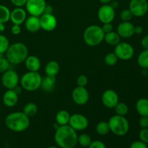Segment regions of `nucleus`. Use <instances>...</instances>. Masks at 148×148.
<instances>
[{"label":"nucleus","mask_w":148,"mask_h":148,"mask_svg":"<svg viewBox=\"0 0 148 148\" xmlns=\"http://www.w3.org/2000/svg\"><path fill=\"white\" fill-rule=\"evenodd\" d=\"M77 133L69 125L59 126L54 134V141L61 148H75L77 145Z\"/></svg>","instance_id":"f257e3e1"},{"label":"nucleus","mask_w":148,"mask_h":148,"mask_svg":"<svg viewBox=\"0 0 148 148\" xmlns=\"http://www.w3.org/2000/svg\"><path fill=\"white\" fill-rule=\"evenodd\" d=\"M6 127L14 132H23L28 129L30 126V119L23 112L16 111L10 113L4 120Z\"/></svg>","instance_id":"f03ea898"},{"label":"nucleus","mask_w":148,"mask_h":148,"mask_svg":"<svg viewBox=\"0 0 148 148\" xmlns=\"http://www.w3.org/2000/svg\"><path fill=\"white\" fill-rule=\"evenodd\" d=\"M28 56V49L21 42L10 44L5 53V56L11 64L17 65L25 62Z\"/></svg>","instance_id":"7ed1b4c3"},{"label":"nucleus","mask_w":148,"mask_h":148,"mask_svg":"<svg viewBox=\"0 0 148 148\" xmlns=\"http://www.w3.org/2000/svg\"><path fill=\"white\" fill-rule=\"evenodd\" d=\"M105 33L101 26L92 25L85 28L83 33V40L88 46H97L104 40Z\"/></svg>","instance_id":"20e7f679"},{"label":"nucleus","mask_w":148,"mask_h":148,"mask_svg":"<svg viewBox=\"0 0 148 148\" xmlns=\"http://www.w3.org/2000/svg\"><path fill=\"white\" fill-rule=\"evenodd\" d=\"M42 77L38 72H27L20 79V86L23 90L28 92H33L39 88L41 85Z\"/></svg>","instance_id":"39448f33"},{"label":"nucleus","mask_w":148,"mask_h":148,"mask_svg":"<svg viewBox=\"0 0 148 148\" xmlns=\"http://www.w3.org/2000/svg\"><path fill=\"white\" fill-rule=\"evenodd\" d=\"M110 132L116 136H124L130 130V123L125 116L114 115L108 121Z\"/></svg>","instance_id":"423d86ee"},{"label":"nucleus","mask_w":148,"mask_h":148,"mask_svg":"<svg viewBox=\"0 0 148 148\" xmlns=\"http://www.w3.org/2000/svg\"><path fill=\"white\" fill-rule=\"evenodd\" d=\"M114 53L119 59L127 61L134 56V50L133 46L127 42H120L115 46Z\"/></svg>","instance_id":"0eeeda50"},{"label":"nucleus","mask_w":148,"mask_h":148,"mask_svg":"<svg viewBox=\"0 0 148 148\" xmlns=\"http://www.w3.org/2000/svg\"><path fill=\"white\" fill-rule=\"evenodd\" d=\"M1 82L6 89L13 90L18 85L20 82V77L16 71L10 69L2 73Z\"/></svg>","instance_id":"6e6552de"},{"label":"nucleus","mask_w":148,"mask_h":148,"mask_svg":"<svg viewBox=\"0 0 148 148\" xmlns=\"http://www.w3.org/2000/svg\"><path fill=\"white\" fill-rule=\"evenodd\" d=\"M46 5V0H27L25 6L30 15L40 17L44 13Z\"/></svg>","instance_id":"1a4fd4ad"},{"label":"nucleus","mask_w":148,"mask_h":148,"mask_svg":"<svg viewBox=\"0 0 148 148\" xmlns=\"http://www.w3.org/2000/svg\"><path fill=\"white\" fill-rule=\"evenodd\" d=\"M129 10L133 16L141 17L145 15L148 12L147 0H131L129 4Z\"/></svg>","instance_id":"9d476101"},{"label":"nucleus","mask_w":148,"mask_h":148,"mask_svg":"<svg viewBox=\"0 0 148 148\" xmlns=\"http://www.w3.org/2000/svg\"><path fill=\"white\" fill-rule=\"evenodd\" d=\"M68 125L70 126L76 132L84 131L88 127L89 121L83 114H75L71 115Z\"/></svg>","instance_id":"9b49d317"},{"label":"nucleus","mask_w":148,"mask_h":148,"mask_svg":"<svg viewBox=\"0 0 148 148\" xmlns=\"http://www.w3.org/2000/svg\"><path fill=\"white\" fill-rule=\"evenodd\" d=\"M115 10L108 4H103L98 10V17L102 23H112L115 19Z\"/></svg>","instance_id":"f8f14e48"},{"label":"nucleus","mask_w":148,"mask_h":148,"mask_svg":"<svg viewBox=\"0 0 148 148\" xmlns=\"http://www.w3.org/2000/svg\"><path fill=\"white\" fill-rule=\"evenodd\" d=\"M89 92L85 87L77 86L72 92V101L79 106H84L89 101Z\"/></svg>","instance_id":"ddd939ff"},{"label":"nucleus","mask_w":148,"mask_h":148,"mask_svg":"<svg viewBox=\"0 0 148 148\" xmlns=\"http://www.w3.org/2000/svg\"><path fill=\"white\" fill-rule=\"evenodd\" d=\"M101 101L103 106L106 108L112 109L119 102V95L115 90L108 89L103 92L101 96Z\"/></svg>","instance_id":"4468645a"},{"label":"nucleus","mask_w":148,"mask_h":148,"mask_svg":"<svg viewBox=\"0 0 148 148\" xmlns=\"http://www.w3.org/2000/svg\"><path fill=\"white\" fill-rule=\"evenodd\" d=\"M40 29L45 31H53L57 26V19L53 14L43 13L39 17Z\"/></svg>","instance_id":"2eb2a0df"},{"label":"nucleus","mask_w":148,"mask_h":148,"mask_svg":"<svg viewBox=\"0 0 148 148\" xmlns=\"http://www.w3.org/2000/svg\"><path fill=\"white\" fill-rule=\"evenodd\" d=\"M116 32L123 38H130L134 35V25L130 22H121L118 25Z\"/></svg>","instance_id":"dca6fc26"},{"label":"nucleus","mask_w":148,"mask_h":148,"mask_svg":"<svg viewBox=\"0 0 148 148\" xmlns=\"http://www.w3.org/2000/svg\"><path fill=\"white\" fill-rule=\"evenodd\" d=\"M27 18V12L22 7H16L10 12V18L14 25H21Z\"/></svg>","instance_id":"f3484780"},{"label":"nucleus","mask_w":148,"mask_h":148,"mask_svg":"<svg viewBox=\"0 0 148 148\" xmlns=\"http://www.w3.org/2000/svg\"><path fill=\"white\" fill-rule=\"evenodd\" d=\"M18 96L19 95L14 90H7L3 95V103L7 107H14L18 102Z\"/></svg>","instance_id":"a211bd4d"},{"label":"nucleus","mask_w":148,"mask_h":148,"mask_svg":"<svg viewBox=\"0 0 148 148\" xmlns=\"http://www.w3.org/2000/svg\"><path fill=\"white\" fill-rule=\"evenodd\" d=\"M24 63L26 69L29 72H38L41 66V63L39 58L34 55H28Z\"/></svg>","instance_id":"6ab92c4d"},{"label":"nucleus","mask_w":148,"mask_h":148,"mask_svg":"<svg viewBox=\"0 0 148 148\" xmlns=\"http://www.w3.org/2000/svg\"><path fill=\"white\" fill-rule=\"evenodd\" d=\"M25 29L30 33H36L40 29V19L39 17L31 16L27 17L25 21Z\"/></svg>","instance_id":"aec40b11"},{"label":"nucleus","mask_w":148,"mask_h":148,"mask_svg":"<svg viewBox=\"0 0 148 148\" xmlns=\"http://www.w3.org/2000/svg\"><path fill=\"white\" fill-rule=\"evenodd\" d=\"M56 82V77L46 75L45 77H42L40 88H41L43 91H45V92H51V91H53V90L54 89Z\"/></svg>","instance_id":"412c9836"},{"label":"nucleus","mask_w":148,"mask_h":148,"mask_svg":"<svg viewBox=\"0 0 148 148\" xmlns=\"http://www.w3.org/2000/svg\"><path fill=\"white\" fill-rule=\"evenodd\" d=\"M137 113L141 116H148V99L142 98L137 100L135 105Z\"/></svg>","instance_id":"4be33fe9"},{"label":"nucleus","mask_w":148,"mask_h":148,"mask_svg":"<svg viewBox=\"0 0 148 148\" xmlns=\"http://www.w3.org/2000/svg\"><path fill=\"white\" fill-rule=\"evenodd\" d=\"M60 70V66L56 61H49L45 66V72L46 75L56 77Z\"/></svg>","instance_id":"5701e85b"},{"label":"nucleus","mask_w":148,"mask_h":148,"mask_svg":"<svg viewBox=\"0 0 148 148\" xmlns=\"http://www.w3.org/2000/svg\"><path fill=\"white\" fill-rule=\"evenodd\" d=\"M70 114L66 110H61L58 111L56 114V123L59 126L67 125L69 124V119H70Z\"/></svg>","instance_id":"b1692460"},{"label":"nucleus","mask_w":148,"mask_h":148,"mask_svg":"<svg viewBox=\"0 0 148 148\" xmlns=\"http://www.w3.org/2000/svg\"><path fill=\"white\" fill-rule=\"evenodd\" d=\"M121 38L117 33V32L114 30L110 33H106L104 36V40L106 43L111 46H116L118 43H119L121 42Z\"/></svg>","instance_id":"393cba45"},{"label":"nucleus","mask_w":148,"mask_h":148,"mask_svg":"<svg viewBox=\"0 0 148 148\" xmlns=\"http://www.w3.org/2000/svg\"><path fill=\"white\" fill-rule=\"evenodd\" d=\"M38 111V106L35 103L30 102L25 105L23 112L30 118V117H33L36 116L37 114Z\"/></svg>","instance_id":"a878e982"},{"label":"nucleus","mask_w":148,"mask_h":148,"mask_svg":"<svg viewBox=\"0 0 148 148\" xmlns=\"http://www.w3.org/2000/svg\"><path fill=\"white\" fill-rule=\"evenodd\" d=\"M137 63L143 69H148V49H144L137 57Z\"/></svg>","instance_id":"bb28decb"},{"label":"nucleus","mask_w":148,"mask_h":148,"mask_svg":"<svg viewBox=\"0 0 148 148\" xmlns=\"http://www.w3.org/2000/svg\"><path fill=\"white\" fill-rule=\"evenodd\" d=\"M95 131L98 134L104 136L110 132V128L107 121H100L95 127Z\"/></svg>","instance_id":"cd10ccee"},{"label":"nucleus","mask_w":148,"mask_h":148,"mask_svg":"<svg viewBox=\"0 0 148 148\" xmlns=\"http://www.w3.org/2000/svg\"><path fill=\"white\" fill-rule=\"evenodd\" d=\"M92 143V138L90 136L86 133H82L77 137V144L82 147H88Z\"/></svg>","instance_id":"c85d7f7f"},{"label":"nucleus","mask_w":148,"mask_h":148,"mask_svg":"<svg viewBox=\"0 0 148 148\" xmlns=\"http://www.w3.org/2000/svg\"><path fill=\"white\" fill-rule=\"evenodd\" d=\"M10 12L7 6L0 4V23H6L10 20Z\"/></svg>","instance_id":"c756f323"},{"label":"nucleus","mask_w":148,"mask_h":148,"mask_svg":"<svg viewBox=\"0 0 148 148\" xmlns=\"http://www.w3.org/2000/svg\"><path fill=\"white\" fill-rule=\"evenodd\" d=\"M116 115L125 116L129 112V107L126 103L123 102H119L114 108Z\"/></svg>","instance_id":"7c9ffc66"},{"label":"nucleus","mask_w":148,"mask_h":148,"mask_svg":"<svg viewBox=\"0 0 148 148\" xmlns=\"http://www.w3.org/2000/svg\"><path fill=\"white\" fill-rule=\"evenodd\" d=\"M118 61V57L114 52L107 53L104 58V62H105L106 64L108 65V66H114V65L116 64Z\"/></svg>","instance_id":"2f4dec72"},{"label":"nucleus","mask_w":148,"mask_h":148,"mask_svg":"<svg viewBox=\"0 0 148 148\" xmlns=\"http://www.w3.org/2000/svg\"><path fill=\"white\" fill-rule=\"evenodd\" d=\"M10 45L9 39L4 35L0 33V53L1 54L5 53Z\"/></svg>","instance_id":"473e14b6"},{"label":"nucleus","mask_w":148,"mask_h":148,"mask_svg":"<svg viewBox=\"0 0 148 148\" xmlns=\"http://www.w3.org/2000/svg\"><path fill=\"white\" fill-rule=\"evenodd\" d=\"M10 65L11 64L7 60V58L4 56L0 57V74L4 73V72L10 69Z\"/></svg>","instance_id":"72a5a7b5"},{"label":"nucleus","mask_w":148,"mask_h":148,"mask_svg":"<svg viewBox=\"0 0 148 148\" xmlns=\"http://www.w3.org/2000/svg\"><path fill=\"white\" fill-rule=\"evenodd\" d=\"M132 17V13L129 9H124L120 13V19L122 20V22H130Z\"/></svg>","instance_id":"f704fd0d"},{"label":"nucleus","mask_w":148,"mask_h":148,"mask_svg":"<svg viewBox=\"0 0 148 148\" xmlns=\"http://www.w3.org/2000/svg\"><path fill=\"white\" fill-rule=\"evenodd\" d=\"M88 83V79L87 76L85 75H81L78 76L77 78V86L80 87H85Z\"/></svg>","instance_id":"c9c22d12"},{"label":"nucleus","mask_w":148,"mask_h":148,"mask_svg":"<svg viewBox=\"0 0 148 148\" xmlns=\"http://www.w3.org/2000/svg\"><path fill=\"white\" fill-rule=\"evenodd\" d=\"M139 137L140 140H141L143 143L147 144L148 143V129L145 128L142 129L139 133Z\"/></svg>","instance_id":"e433bc0d"},{"label":"nucleus","mask_w":148,"mask_h":148,"mask_svg":"<svg viewBox=\"0 0 148 148\" xmlns=\"http://www.w3.org/2000/svg\"><path fill=\"white\" fill-rule=\"evenodd\" d=\"M88 148H107L105 143H103L101 140H95L92 141Z\"/></svg>","instance_id":"4c0bfd02"},{"label":"nucleus","mask_w":148,"mask_h":148,"mask_svg":"<svg viewBox=\"0 0 148 148\" xmlns=\"http://www.w3.org/2000/svg\"><path fill=\"white\" fill-rule=\"evenodd\" d=\"M130 148H147V144L141 140H137V141H134L130 145Z\"/></svg>","instance_id":"58836bf2"},{"label":"nucleus","mask_w":148,"mask_h":148,"mask_svg":"<svg viewBox=\"0 0 148 148\" xmlns=\"http://www.w3.org/2000/svg\"><path fill=\"white\" fill-rule=\"evenodd\" d=\"M103 31L105 33H110V32L113 31V25L112 23H103V26L101 27Z\"/></svg>","instance_id":"ea45409f"},{"label":"nucleus","mask_w":148,"mask_h":148,"mask_svg":"<svg viewBox=\"0 0 148 148\" xmlns=\"http://www.w3.org/2000/svg\"><path fill=\"white\" fill-rule=\"evenodd\" d=\"M139 125L142 129L148 128V116H141L139 120Z\"/></svg>","instance_id":"a19ab883"},{"label":"nucleus","mask_w":148,"mask_h":148,"mask_svg":"<svg viewBox=\"0 0 148 148\" xmlns=\"http://www.w3.org/2000/svg\"><path fill=\"white\" fill-rule=\"evenodd\" d=\"M27 0H10L12 4L16 7H22L25 5Z\"/></svg>","instance_id":"79ce46f5"},{"label":"nucleus","mask_w":148,"mask_h":148,"mask_svg":"<svg viewBox=\"0 0 148 148\" xmlns=\"http://www.w3.org/2000/svg\"><path fill=\"white\" fill-rule=\"evenodd\" d=\"M21 27L20 25H14L13 24L12 27L11 28V32L14 36H17L21 33Z\"/></svg>","instance_id":"37998d69"},{"label":"nucleus","mask_w":148,"mask_h":148,"mask_svg":"<svg viewBox=\"0 0 148 148\" xmlns=\"http://www.w3.org/2000/svg\"><path fill=\"white\" fill-rule=\"evenodd\" d=\"M141 45L144 49H148V35L143 38L141 40Z\"/></svg>","instance_id":"c03bdc74"},{"label":"nucleus","mask_w":148,"mask_h":148,"mask_svg":"<svg viewBox=\"0 0 148 148\" xmlns=\"http://www.w3.org/2000/svg\"><path fill=\"white\" fill-rule=\"evenodd\" d=\"M143 31H144V30H143V27L142 26H134V34L141 35L143 33Z\"/></svg>","instance_id":"a18cd8bd"},{"label":"nucleus","mask_w":148,"mask_h":148,"mask_svg":"<svg viewBox=\"0 0 148 148\" xmlns=\"http://www.w3.org/2000/svg\"><path fill=\"white\" fill-rule=\"evenodd\" d=\"M53 12V7L50 5H46V8H45L44 13H48V14H52Z\"/></svg>","instance_id":"49530a36"},{"label":"nucleus","mask_w":148,"mask_h":148,"mask_svg":"<svg viewBox=\"0 0 148 148\" xmlns=\"http://www.w3.org/2000/svg\"><path fill=\"white\" fill-rule=\"evenodd\" d=\"M109 4L114 9V10H116V9L119 7V2L116 0H112V1L110 2Z\"/></svg>","instance_id":"de8ad7c7"},{"label":"nucleus","mask_w":148,"mask_h":148,"mask_svg":"<svg viewBox=\"0 0 148 148\" xmlns=\"http://www.w3.org/2000/svg\"><path fill=\"white\" fill-rule=\"evenodd\" d=\"M5 23H0V33H3L5 30Z\"/></svg>","instance_id":"09e8293b"},{"label":"nucleus","mask_w":148,"mask_h":148,"mask_svg":"<svg viewBox=\"0 0 148 148\" xmlns=\"http://www.w3.org/2000/svg\"><path fill=\"white\" fill-rule=\"evenodd\" d=\"M112 1V0H99L100 2L103 4H110V2Z\"/></svg>","instance_id":"8fccbe9b"},{"label":"nucleus","mask_w":148,"mask_h":148,"mask_svg":"<svg viewBox=\"0 0 148 148\" xmlns=\"http://www.w3.org/2000/svg\"><path fill=\"white\" fill-rule=\"evenodd\" d=\"M47 148H58V147H56V146L51 145V146H49V147H48Z\"/></svg>","instance_id":"3c124183"},{"label":"nucleus","mask_w":148,"mask_h":148,"mask_svg":"<svg viewBox=\"0 0 148 148\" xmlns=\"http://www.w3.org/2000/svg\"><path fill=\"white\" fill-rule=\"evenodd\" d=\"M147 7H148V1H147Z\"/></svg>","instance_id":"603ef678"}]
</instances>
